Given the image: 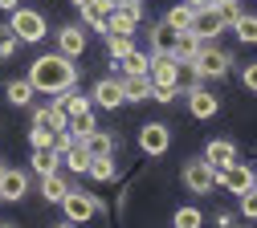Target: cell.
Here are the masks:
<instances>
[{"mask_svg": "<svg viewBox=\"0 0 257 228\" xmlns=\"http://www.w3.org/2000/svg\"><path fill=\"white\" fill-rule=\"evenodd\" d=\"M192 86H200L196 65L192 61H176V90H192Z\"/></svg>", "mask_w": 257, "mask_h": 228, "instance_id": "32", "label": "cell"}, {"mask_svg": "<svg viewBox=\"0 0 257 228\" xmlns=\"http://www.w3.org/2000/svg\"><path fill=\"white\" fill-rule=\"evenodd\" d=\"M122 78H147V70H151V53H139V49H131L122 61Z\"/></svg>", "mask_w": 257, "mask_h": 228, "instance_id": "22", "label": "cell"}, {"mask_svg": "<svg viewBox=\"0 0 257 228\" xmlns=\"http://www.w3.org/2000/svg\"><path fill=\"white\" fill-rule=\"evenodd\" d=\"M168 147H172V126H168V122H147V126H139V151H143V155L159 159V155H168Z\"/></svg>", "mask_w": 257, "mask_h": 228, "instance_id": "5", "label": "cell"}, {"mask_svg": "<svg viewBox=\"0 0 257 228\" xmlns=\"http://www.w3.org/2000/svg\"><path fill=\"white\" fill-rule=\"evenodd\" d=\"M61 163H66V167H70V171H78V175H82V171L90 167V151H86L82 143H74V147H70L66 155H61Z\"/></svg>", "mask_w": 257, "mask_h": 228, "instance_id": "30", "label": "cell"}, {"mask_svg": "<svg viewBox=\"0 0 257 228\" xmlns=\"http://www.w3.org/2000/svg\"><path fill=\"white\" fill-rule=\"evenodd\" d=\"M147 41H151V57H172L176 53V29L159 21L147 29Z\"/></svg>", "mask_w": 257, "mask_h": 228, "instance_id": "12", "label": "cell"}, {"mask_svg": "<svg viewBox=\"0 0 257 228\" xmlns=\"http://www.w3.org/2000/svg\"><path fill=\"white\" fill-rule=\"evenodd\" d=\"M204 49V41L200 37H192V33H176V61H196V53Z\"/></svg>", "mask_w": 257, "mask_h": 228, "instance_id": "24", "label": "cell"}, {"mask_svg": "<svg viewBox=\"0 0 257 228\" xmlns=\"http://www.w3.org/2000/svg\"><path fill=\"white\" fill-rule=\"evenodd\" d=\"M192 17H196V9H192V5H184V0H180V5H172V9H168L164 25H172L176 33H188V29H192Z\"/></svg>", "mask_w": 257, "mask_h": 228, "instance_id": "23", "label": "cell"}, {"mask_svg": "<svg viewBox=\"0 0 257 228\" xmlns=\"http://www.w3.org/2000/svg\"><path fill=\"white\" fill-rule=\"evenodd\" d=\"M29 195V175L17 171V167H5V175H0V200H25Z\"/></svg>", "mask_w": 257, "mask_h": 228, "instance_id": "15", "label": "cell"}, {"mask_svg": "<svg viewBox=\"0 0 257 228\" xmlns=\"http://www.w3.org/2000/svg\"><path fill=\"white\" fill-rule=\"evenodd\" d=\"M33 126H45V130H53V135H57V130L70 126V114L49 102V106H37V110H33Z\"/></svg>", "mask_w": 257, "mask_h": 228, "instance_id": "17", "label": "cell"}, {"mask_svg": "<svg viewBox=\"0 0 257 228\" xmlns=\"http://www.w3.org/2000/svg\"><path fill=\"white\" fill-rule=\"evenodd\" d=\"M86 175H90V179H98V183H110V179L118 175L114 155H94V159H90V167H86Z\"/></svg>", "mask_w": 257, "mask_h": 228, "instance_id": "20", "label": "cell"}, {"mask_svg": "<svg viewBox=\"0 0 257 228\" xmlns=\"http://www.w3.org/2000/svg\"><path fill=\"white\" fill-rule=\"evenodd\" d=\"M131 49H135V41H131V37H118V33H106V53H110L114 61H122V57L131 53Z\"/></svg>", "mask_w": 257, "mask_h": 228, "instance_id": "33", "label": "cell"}, {"mask_svg": "<svg viewBox=\"0 0 257 228\" xmlns=\"http://www.w3.org/2000/svg\"><path fill=\"white\" fill-rule=\"evenodd\" d=\"M0 9H5V13H17V9H21V0H0Z\"/></svg>", "mask_w": 257, "mask_h": 228, "instance_id": "41", "label": "cell"}, {"mask_svg": "<svg viewBox=\"0 0 257 228\" xmlns=\"http://www.w3.org/2000/svg\"><path fill=\"white\" fill-rule=\"evenodd\" d=\"M53 106H61V110H66V114H70V118H78V114H86V110H90L94 102H90V98H86V94H78V90L70 86V90H61V94L53 98Z\"/></svg>", "mask_w": 257, "mask_h": 228, "instance_id": "18", "label": "cell"}, {"mask_svg": "<svg viewBox=\"0 0 257 228\" xmlns=\"http://www.w3.org/2000/svg\"><path fill=\"white\" fill-rule=\"evenodd\" d=\"M0 228H17V224H0Z\"/></svg>", "mask_w": 257, "mask_h": 228, "instance_id": "46", "label": "cell"}, {"mask_svg": "<svg viewBox=\"0 0 257 228\" xmlns=\"http://www.w3.org/2000/svg\"><path fill=\"white\" fill-rule=\"evenodd\" d=\"M0 175H5V163H0Z\"/></svg>", "mask_w": 257, "mask_h": 228, "instance_id": "47", "label": "cell"}, {"mask_svg": "<svg viewBox=\"0 0 257 228\" xmlns=\"http://www.w3.org/2000/svg\"><path fill=\"white\" fill-rule=\"evenodd\" d=\"M188 110H192V118H212V114L220 110V98L208 94L204 86H192V90H188Z\"/></svg>", "mask_w": 257, "mask_h": 228, "instance_id": "13", "label": "cell"}, {"mask_svg": "<svg viewBox=\"0 0 257 228\" xmlns=\"http://www.w3.org/2000/svg\"><path fill=\"white\" fill-rule=\"evenodd\" d=\"M196 74H200V82H216V78H229V70H233V57L224 53V49H216V45H208L204 41V49L196 53Z\"/></svg>", "mask_w": 257, "mask_h": 228, "instance_id": "2", "label": "cell"}, {"mask_svg": "<svg viewBox=\"0 0 257 228\" xmlns=\"http://www.w3.org/2000/svg\"><path fill=\"white\" fill-rule=\"evenodd\" d=\"M9 102L13 106H29V102H33V86H29V78H17V82H9Z\"/></svg>", "mask_w": 257, "mask_h": 228, "instance_id": "29", "label": "cell"}, {"mask_svg": "<svg viewBox=\"0 0 257 228\" xmlns=\"http://www.w3.org/2000/svg\"><path fill=\"white\" fill-rule=\"evenodd\" d=\"M204 224V212L200 208H176V216H172V228H200Z\"/></svg>", "mask_w": 257, "mask_h": 228, "instance_id": "31", "label": "cell"}, {"mask_svg": "<svg viewBox=\"0 0 257 228\" xmlns=\"http://www.w3.org/2000/svg\"><path fill=\"white\" fill-rule=\"evenodd\" d=\"M82 147L90 151V159L94 155H114V135H110V130H94L90 139H82Z\"/></svg>", "mask_w": 257, "mask_h": 228, "instance_id": "26", "label": "cell"}, {"mask_svg": "<svg viewBox=\"0 0 257 228\" xmlns=\"http://www.w3.org/2000/svg\"><path fill=\"white\" fill-rule=\"evenodd\" d=\"M118 9H143V0H114Z\"/></svg>", "mask_w": 257, "mask_h": 228, "instance_id": "40", "label": "cell"}, {"mask_svg": "<svg viewBox=\"0 0 257 228\" xmlns=\"http://www.w3.org/2000/svg\"><path fill=\"white\" fill-rule=\"evenodd\" d=\"M237 200H241V216H245V220H257V191L249 187V191L237 195Z\"/></svg>", "mask_w": 257, "mask_h": 228, "instance_id": "38", "label": "cell"}, {"mask_svg": "<svg viewBox=\"0 0 257 228\" xmlns=\"http://www.w3.org/2000/svg\"><path fill=\"white\" fill-rule=\"evenodd\" d=\"M66 130H70V135H74V139L82 143V139H90L94 130H98V118H94V110H86V114H78V118H70V126H66Z\"/></svg>", "mask_w": 257, "mask_h": 228, "instance_id": "27", "label": "cell"}, {"mask_svg": "<svg viewBox=\"0 0 257 228\" xmlns=\"http://www.w3.org/2000/svg\"><path fill=\"white\" fill-rule=\"evenodd\" d=\"M192 37H200V41H212V37H220L224 33V21H220V13H216V5H204V9H196V17H192Z\"/></svg>", "mask_w": 257, "mask_h": 228, "instance_id": "8", "label": "cell"}, {"mask_svg": "<svg viewBox=\"0 0 257 228\" xmlns=\"http://www.w3.org/2000/svg\"><path fill=\"white\" fill-rule=\"evenodd\" d=\"M57 53H61V57H70V61H78V57L86 53V29H82V25H66V29H57Z\"/></svg>", "mask_w": 257, "mask_h": 228, "instance_id": "10", "label": "cell"}, {"mask_svg": "<svg viewBox=\"0 0 257 228\" xmlns=\"http://www.w3.org/2000/svg\"><path fill=\"white\" fill-rule=\"evenodd\" d=\"M216 13H220V21H224V29H229V25L241 17V0H220V5H216Z\"/></svg>", "mask_w": 257, "mask_h": 228, "instance_id": "37", "label": "cell"}, {"mask_svg": "<svg viewBox=\"0 0 257 228\" xmlns=\"http://www.w3.org/2000/svg\"><path fill=\"white\" fill-rule=\"evenodd\" d=\"M253 191H257V171H253Z\"/></svg>", "mask_w": 257, "mask_h": 228, "instance_id": "45", "label": "cell"}, {"mask_svg": "<svg viewBox=\"0 0 257 228\" xmlns=\"http://www.w3.org/2000/svg\"><path fill=\"white\" fill-rule=\"evenodd\" d=\"M143 21V9H114L110 21H106V33H118V37H131Z\"/></svg>", "mask_w": 257, "mask_h": 228, "instance_id": "16", "label": "cell"}, {"mask_svg": "<svg viewBox=\"0 0 257 228\" xmlns=\"http://www.w3.org/2000/svg\"><path fill=\"white\" fill-rule=\"evenodd\" d=\"M237 37H241V45H257V17H249V13H241L233 25H229Z\"/></svg>", "mask_w": 257, "mask_h": 228, "instance_id": "28", "label": "cell"}, {"mask_svg": "<svg viewBox=\"0 0 257 228\" xmlns=\"http://www.w3.org/2000/svg\"><path fill=\"white\" fill-rule=\"evenodd\" d=\"M180 179H184V187H188L192 195H208V191L216 187V171L208 167L204 159H192V163H184Z\"/></svg>", "mask_w": 257, "mask_h": 228, "instance_id": "6", "label": "cell"}, {"mask_svg": "<svg viewBox=\"0 0 257 228\" xmlns=\"http://www.w3.org/2000/svg\"><path fill=\"white\" fill-rule=\"evenodd\" d=\"M74 82H78V65L70 57H61V53H45V57H37L29 65V86H33V94H61Z\"/></svg>", "mask_w": 257, "mask_h": 228, "instance_id": "1", "label": "cell"}, {"mask_svg": "<svg viewBox=\"0 0 257 228\" xmlns=\"http://www.w3.org/2000/svg\"><path fill=\"white\" fill-rule=\"evenodd\" d=\"M29 143H33V151H53V130L33 126V130H29Z\"/></svg>", "mask_w": 257, "mask_h": 228, "instance_id": "35", "label": "cell"}, {"mask_svg": "<svg viewBox=\"0 0 257 228\" xmlns=\"http://www.w3.org/2000/svg\"><path fill=\"white\" fill-rule=\"evenodd\" d=\"M122 98L126 102H151V82L147 78H122Z\"/></svg>", "mask_w": 257, "mask_h": 228, "instance_id": "25", "label": "cell"}, {"mask_svg": "<svg viewBox=\"0 0 257 228\" xmlns=\"http://www.w3.org/2000/svg\"><path fill=\"white\" fill-rule=\"evenodd\" d=\"M21 49V41H17V33L9 29V25H0V57H13Z\"/></svg>", "mask_w": 257, "mask_h": 228, "instance_id": "36", "label": "cell"}, {"mask_svg": "<svg viewBox=\"0 0 257 228\" xmlns=\"http://www.w3.org/2000/svg\"><path fill=\"white\" fill-rule=\"evenodd\" d=\"M212 171H220V167H229V163H237V147L229 143V139H212L208 147H204V155H200Z\"/></svg>", "mask_w": 257, "mask_h": 228, "instance_id": "14", "label": "cell"}, {"mask_svg": "<svg viewBox=\"0 0 257 228\" xmlns=\"http://www.w3.org/2000/svg\"><path fill=\"white\" fill-rule=\"evenodd\" d=\"M90 102H94V106H102V110H118V106L126 102V98H122V78H102L98 86H94Z\"/></svg>", "mask_w": 257, "mask_h": 228, "instance_id": "11", "label": "cell"}, {"mask_svg": "<svg viewBox=\"0 0 257 228\" xmlns=\"http://www.w3.org/2000/svg\"><path fill=\"white\" fill-rule=\"evenodd\" d=\"M147 82L151 86H176V57H151Z\"/></svg>", "mask_w": 257, "mask_h": 228, "instance_id": "19", "label": "cell"}, {"mask_svg": "<svg viewBox=\"0 0 257 228\" xmlns=\"http://www.w3.org/2000/svg\"><path fill=\"white\" fill-rule=\"evenodd\" d=\"M66 191H70V179L66 175H41V195H45V204H61L66 200Z\"/></svg>", "mask_w": 257, "mask_h": 228, "instance_id": "21", "label": "cell"}, {"mask_svg": "<svg viewBox=\"0 0 257 228\" xmlns=\"http://www.w3.org/2000/svg\"><path fill=\"white\" fill-rule=\"evenodd\" d=\"M241 86L257 94V61H245V70H241Z\"/></svg>", "mask_w": 257, "mask_h": 228, "instance_id": "39", "label": "cell"}, {"mask_svg": "<svg viewBox=\"0 0 257 228\" xmlns=\"http://www.w3.org/2000/svg\"><path fill=\"white\" fill-rule=\"evenodd\" d=\"M29 163H33V171H37V175H53L61 159H57L53 151H33V159H29Z\"/></svg>", "mask_w": 257, "mask_h": 228, "instance_id": "34", "label": "cell"}, {"mask_svg": "<svg viewBox=\"0 0 257 228\" xmlns=\"http://www.w3.org/2000/svg\"><path fill=\"white\" fill-rule=\"evenodd\" d=\"M70 5H78V9H82V5H86V0H70Z\"/></svg>", "mask_w": 257, "mask_h": 228, "instance_id": "44", "label": "cell"}, {"mask_svg": "<svg viewBox=\"0 0 257 228\" xmlns=\"http://www.w3.org/2000/svg\"><path fill=\"white\" fill-rule=\"evenodd\" d=\"M212 5H220V0H212Z\"/></svg>", "mask_w": 257, "mask_h": 228, "instance_id": "48", "label": "cell"}, {"mask_svg": "<svg viewBox=\"0 0 257 228\" xmlns=\"http://www.w3.org/2000/svg\"><path fill=\"white\" fill-rule=\"evenodd\" d=\"M53 228H74V224H70V220H61V224H53Z\"/></svg>", "mask_w": 257, "mask_h": 228, "instance_id": "43", "label": "cell"}, {"mask_svg": "<svg viewBox=\"0 0 257 228\" xmlns=\"http://www.w3.org/2000/svg\"><path fill=\"white\" fill-rule=\"evenodd\" d=\"M114 9H118L114 0H86V5L78 9V13H82V29L106 33V21H110V13H114Z\"/></svg>", "mask_w": 257, "mask_h": 228, "instance_id": "9", "label": "cell"}, {"mask_svg": "<svg viewBox=\"0 0 257 228\" xmlns=\"http://www.w3.org/2000/svg\"><path fill=\"white\" fill-rule=\"evenodd\" d=\"M9 29L17 33V41H21V45H37V41L45 37V17H41L37 9H25V5H21V9L13 13Z\"/></svg>", "mask_w": 257, "mask_h": 228, "instance_id": "3", "label": "cell"}, {"mask_svg": "<svg viewBox=\"0 0 257 228\" xmlns=\"http://www.w3.org/2000/svg\"><path fill=\"white\" fill-rule=\"evenodd\" d=\"M216 187H224V191H229V195H241V191H249L253 187V167H249V163H229V167H220L216 171Z\"/></svg>", "mask_w": 257, "mask_h": 228, "instance_id": "7", "label": "cell"}, {"mask_svg": "<svg viewBox=\"0 0 257 228\" xmlns=\"http://www.w3.org/2000/svg\"><path fill=\"white\" fill-rule=\"evenodd\" d=\"M61 212H66V220H70V224H86V220H94V216L102 212V204L94 200L90 191L70 187V191H66V200H61Z\"/></svg>", "mask_w": 257, "mask_h": 228, "instance_id": "4", "label": "cell"}, {"mask_svg": "<svg viewBox=\"0 0 257 228\" xmlns=\"http://www.w3.org/2000/svg\"><path fill=\"white\" fill-rule=\"evenodd\" d=\"M184 5H192V9H204V5H212V0H184Z\"/></svg>", "mask_w": 257, "mask_h": 228, "instance_id": "42", "label": "cell"}]
</instances>
